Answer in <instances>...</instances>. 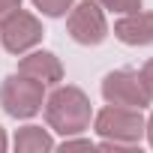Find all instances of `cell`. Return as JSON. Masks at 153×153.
<instances>
[{"mask_svg":"<svg viewBox=\"0 0 153 153\" xmlns=\"http://www.w3.org/2000/svg\"><path fill=\"white\" fill-rule=\"evenodd\" d=\"M90 99L78 87H57L45 99V120L60 135H78L90 126Z\"/></svg>","mask_w":153,"mask_h":153,"instance_id":"6da1fadb","label":"cell"},{"mask_svg":"<svg viewBox=\"0 0 153 153\" xmlns=\"http://www.w3.org/2000/svg\"><path fill=\"white\" fill-rule=\"evenodd\" d=\"M96 132L105 138L99 147L102 150H117V147H135L144 135V117L141 108H126V105H108L96 114Z\"/></svg>","mask_w":153,"mask_h":153,"instance_id":"7a4b0ae2","label":"cell"},{"mask_svg":"<svg viewBox=\"0 0 153 153\" xmlns=\"http://www.w3.org/2000/svg\"><path fill=\"white\" fill-rule=\"evenodd\" d=\"M42 99H45V84L36 81V78H27V75L15 72L3 81L0 87V105L9 117H18V120H27L33 114L42 111Z\"/></svg>","mask_w":153,"mask_h":153,"instance_id":"3957f363","label":"cell"},{"mask_svg":"<svg viewBox=\"0 0 153 153\" xmlns=\"http://www.w3.org/2000/svg\"><path fill=\"white\" fill-rule=\"evenodd\" d=\"M102 96L108 105H126V108H144L153 102L141 72H132V69L108 72L102 78Z\"/></svg>","mask_w":153,"mask_h":153,"instance_id":"277c9868","label":"cell"},{"mask_svg":"<svg viewBox=\"0 0 153 153\" xmlns=\"http://www.w3.org/2000/svg\"><path fill=\"white\" fill-rule=\"evenodd\" d=\"M42 39V24L36 15L24 12L21 6L0 18V42L9 54H24Z\"/></svg>","mask_w":153,"mask_h":153,"instance_id":"5b68a950","label":"cell"},{"mask_svg":"<svg viewBox=\"0 0 153 153\" xmlns=\"http://www.w3.org/2000/svg\"><path fill=\"white\" fill-rule=\"evenodd\" d=\"M66 30L78 45H99L108 36V24L102 15V6L96 0H81L66 18Z\"/></svg>","mask_w":153,"mask_h":153,"instance_id":"8992f818","label":"cell"},{"mask_svg":"<svg viewBox=\"0 0 153 153\" xmlns=\"http://www.w3.org/2000/svg\"><path fill=\"white\" fill-rule=\"evenodd\" d=\"M114 36L126 45H150L153 42V12H126L114 21Z\"/></svg>","mask_w":153,"mask_h":153,"instance_id":"52a82bcc","label":"cell"},{"mask_svg":"<svg viewBox=\"0 0 153 153\" xmlns=\"http://www.w3.org/2000/svg\"><path fill=\"white\" fill-rule=\"evenodd\" d=\"M18 72L27 75V78H36L42 84H57L63 78V66L51 51H33L18 63Z\"/></svg>","mask_w":153,"mask_h":153,"instance_id":"ba28073f","label":"cell"},{"mask_svg":"<svg viewBox=\"0 0 153 153\" xmlns=\"http://www.w3.org/2000/svg\"><path fill=\"white\" fill-rule=\"evenodd\" d=\"M15 150L18 153H42V150H54V141L42 126H24L15 135Z\"/></svg>","mask_w":153,"mask_h":153,"instance_id":"9c48e42d","label":"cell"},{"mask_svg":"<svg viewBox=\"0 0 153 153\" xmlns=\"http://www.w3.org/2000/svg\"><path fill=\"white\" fill-rule=\"evenodd\" d=\"M33 3H36V9H39L42 15H48V18H60V15H66V12L72 9L75 0H33Z\"/></svg>","mask_w":153,"mask_h":153,"instance_id":"30bf717a","label":"cell"},{"mask_svg":"<svg viewBox=\"0 0 153 153\" xmlns=\"http://www.w3.org/2000/svg\"><path fill=\"white\" fill-rule=\"evenodd\" d=\"M102 9H111V12H138L141 9V0H96Z\"/></svg>","mask_w":153,"mask_h":153,"instance_id":"8fae6325","label":"cell"},{"mask_svg":"<svg viewBox=\"0 0 153 153\" xmlns=\"http://www.w3.org/2000/svg\"><path fill=\"white\" fill-rule=\"evenodd\" d=\"M141 78H144V84H147V90H150V99H153V57L141 66Z\"/></svg>","mask_w":153,"mask_h":153,"instance_id":"7c38bea8","label":"cell"},{"mask_svg":"<svg viewBox=\"0 0 153 153\" xmlns=\"http://www.w3.org/2000/svg\"><path fill=\"white\" fill-rule=\"evenodd\" d=\"M60 147H63V150H75V147H78V150H93V144H90V141H84V138H81V141H69V138H66Z\"/></svg>","mask_w":153,"mask_h":153,"instance_id":"4fadbf2b","label":"cell"},{"mask_svg":"<svg viewBox=\"0 0 153 153\" xmlns=\"http://www.w3.org/2000/svg\"><path fill=\"white\" fill-rule=\"evenodd\" d=\"M21 6V0H0V18L3 15H9L12 9H18Z\"/></svg>","mask_w":153,"mask_h":153,"instance_id":"5bb4252c","label":"cell"},{"mask_svg":"<svg viewBox=\"0 0 153 153\" xmlns=\"http://www.w3.org/2000/svg\"><path fill=\"white\" fill-rule=\"evenodd\" d=\"M144 132H147V141H150V147H153V114H150V120L144 123Z\"/></svg>","mask_w":153,"mask_h":153,"instance_id":"9a60e30c","label":"cell"},{"mask_svg":"<svg viewBox=\"0 0 153 153\" xmlns=\"http://www.w3.org/2000/svg\"><path fill=\"white\" fill-rule=\"evenodd\" d=\"M6 150V132H3V126H0V153Z\"/></svg>","mask_w":153,"mask_h":153,"instance_id":"2e32d148","label":"cell"}]
</instances>
